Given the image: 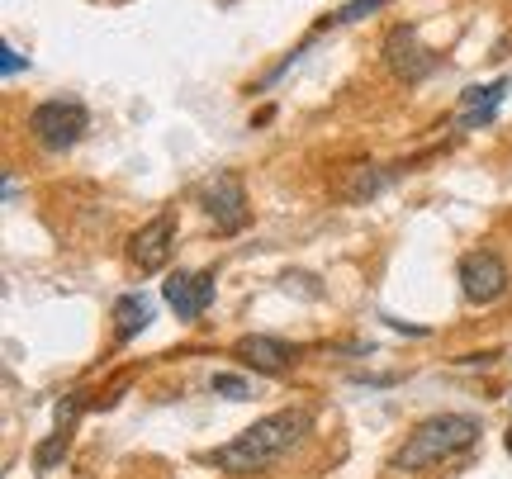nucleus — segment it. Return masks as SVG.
<instances>
[{
    "mask_svg": "<svg viewBox=\"0 0 512 479\" xmlns=\"http://www.w3.org/2000/svg\"><path fill=\"white\" fill-rule=\"evenodd\" d=\"M508 86H512L508 76H498L489 86H470V91L460 95V110H456L460 129H484V124L498 114V105L508 100Z\"/></svg>",
    "mask_w": 512,
    "mask_h": 479,
    "instance_id": "9d476101",
    "label": "nucleus"
},
{
    "mask_svg": "<svg viewBox=\"0 0 512 479\" xmlns=\"http://www.w3.org/2000/svg\"><path fill=\"white\" fill-rule=\"evenodd\" d=\"M309 427H313V418L304 408H285V413H271V418H256L238 442L219 446L209 461L219 465V470H228V475H256V470L275 465L280 456H290L294 446L304 442Z\"/></svg>",
    "mask_w": 512,
    "mask_h": 479,
    "instance_id": "f257e3e1",
    "label": "nucleus"
},
{
    "mask_svg": "<svg viewBox=\"0 0 512 479\" xmlns=\"http://www.w3.org/2000/svg\"><path fill=\"white\" fill-rule=\"evenodd\" d=\"M508 261L498 257L494 247H479V252H465L460 257V295L470 304H494L508 290Z\"/></svg>",
    "mask_w": 512,
    "mask_h": 479,
    "instance_id": "423d86ee",
    "label": "nucleus"
},
{
    "mask_svg": "<svg viewBox=\"0 0 512 479\" xmlns=\"http://www.w3.org/2000/svg\"><path fill=\"white\" fill-rule=\"evenodd\" d=\"M384 185H389V171L361 162V166H351V176H347V185H342V195H347L351 204H366V200H375V195H380Z\"/></svg>",
    "mask_w": 512,
    "mask_h": 479,
    "instance_id": "f8f14e48",
    "label": "nucleus"
},
{
    "mask_svg": "<svg viewBox=\"0 0 512 479\" xmlns=\"http://www.w3.org/2000/svg\"><path fill=\"white\" fill-rule=\"evenodd\" d=\"M171 247H176V223H171V214H157V219L143 223L128 238V257H133V266L143 276H157V271H166V261H171Z\"/></svg>",
    "mask_w": 512,
    "mask_h": 479,
    "instance_id": "0eeeda50",
    "label": "nucleus"
},
{
    "mask_svg": "<svg viewBox=\"0 0 512 479\" xmlns=\"http://www.w3.org/2000/svg\"><path fill=\"white\" fill-rule=\"evenodd\" d=\"M380 5H384V0H351V5H342L332 19H337V24H351V19H361L366 10H380Z\"/></svg>",
    "mask_w": 512,
    "mask_h": 479,
    "instance_id": "2eb2a0df",
    "label": "nucleus"
},
{
    "mask_svg": "<svg viewBox=\"0 0 512 479\" xmlns=\"http://www.w3.org/2000/svg\"><path fill=\"white\" fill-rule=\"evenodd\" d=\"M475 437H479V418H470V413H437V418H427V423L408 432L403 451L394 456V470H403V475L432 470V465L460 456L465 446H475Z\"/></svg>",
    "mask_w": 512,
    "mask_h": 479,
    "instance_id": "f03ea898",
    "label": "nucleus"
},
{
    "mask_svg": "<svg viewBox=\"0 0 512 479\" xmlns=\"http://www.w3.org/2000/svg\"><path fill=\"white\" fill-rule=\"evenodd\" d=\"M503 442H508V456H512V427H508V437H503Z\"/></svg>",
    "mask_w": 512,
    "mask_h": 479,
    "instance_id": "f3484780",
    "label": "nucleus"
},
{
    "mask_svg": "<svg viewBox=\"0 0 512 479\" xmlns=\"http://www.w3.org/2000/svg\"><path fill=\"white\" fill-rule=\"evenodd\" d=\"M0 72L5 76H15V72H24V57L15 53V48H10V43H5V48H0Z\"/></svg>",
    "mask_w": 512,
    "mask_h": 479,
    "instance_id": "dca6fc26",
    "label": "nucleus"
},
{
    "mask_svg": "<svg viewBox=\"0 0 512 479\" xmlns=\"http://www.w3.org/2000/svg\"><path fill=\"white\" fill-rule=\"evenodd\" d=\"M29 129L48 152H67L76 148L86 129H91V114L81 100H43L34 114H29Z\"/></svg>",
    "mask_w": 512,
    "mask_h": 479,
    "instance_id": "7ed1b4c3",
    "label": "nucleus"
},
{
    "mask_svg": "<svg viewBox=\"0 0 512 479\" xmlns=\"http://www.w3.org/2000/svg\"><path fill=\"white\" fill-rule=\"evenodd\" d=\"M147 323H152V299L147 295H119L114 299V337H119V342H133Z\"/></svg>",
    "mask_w": 512,
    "mask_h": 479,
    "instance_id": "9b49d317",
    "label": "nucleus"
},
{
    "mask_svg": "<svg viewBox=\"0 0 512 479\" xmlns=\"http://www.w3.org/2000/svg\"><path fill=\"white\" fill-rule=\"evenodd\" d=\"M67 442H72V427H57L53 437H48L43 446H38V456H34L38 470H53V465L62 461V451H67Z\"/></svg>",
    "mask_w": 512,
    "mask_h": 479,
    "instance_id": "ddd939ff",
    "label": "nucleus"
},
{
    "mask_svg": "<svg viewBox=\"0 0 512 479\" xmlns=\"http://www.w3.org/2000/svg\"><path fill=\"white\" fill-rule=\"evenodd\" d=\"M214 394H223V399L242 404V399H252V385H247L242 375H214Z\"/></svg>",
    "mask_w": 512,
    "mask_h": 479,
    "instance_id": "4468645a",
    "label": "nucleus"
},
{
    "mask_svg": "<svg viewBox=\"0 0 512 479\" xmlns=\"http://www.w3.org/2000/svg\"><path fill=\"white\" fill-rule=\"evenodd\" d=\"M162 299L176 318H200L214 304V271H176L162 280Z\"/></svg>",
    "mask_w": 512,
    "mask_h": 479,
    "instance_id": "6e6552de",
    "label": "nucleus"
},
{
    "mask_svg": "<svg viewBox=\"0 0 512 479\" xmlns=\"http://www.w3.org/2000/svg\"><path fill=\"white\" fill-rule=\"evenodd\" d=\"M233 356L242 366H252L256 375H285L294 366V347L280 342V337H266V332H247L233 342Z\"/></svg>",
    "mask_w": 512,
    "mask_h": 479,
    "instance_id": "1a4fd4ad",
    "label": "nucleus"
},
{
    "mask_svg": "<svg viewBox=\"0 0 512 479\" xmlns=\"http://www.w3.org/2000/svg\"><path fill=\"white\" fill-rule=\"evenodd\" d=\"M384 67L399 76L403 86H418V81H427V76L437 72V53H432L408 24H394V29L384 34Z\"/></svg>",
    "mask_w": 512,
    "mask_h": 479,
    "instance_id": "39448f33",
    "label": "nucleus"
},
{
    "mask_svg": "<svg viewBox=\"0 0 512 479\" xmlns=\"http://www.w3.org/2000/svg\"><path fill=\"white\" fill-rule=\"evenodd\" d=\"M200 204H204V214L214 219V228L219 233H242L247 223H252V204H247V185H242V176L238 171H219L214 181L204 185V195H200Z\"/></svg>",
    "mask_w": 512,
    "mask_h": 479,
    "instance_id": "20e7f679",
    "label": "nucleus"
}]
</instances>
